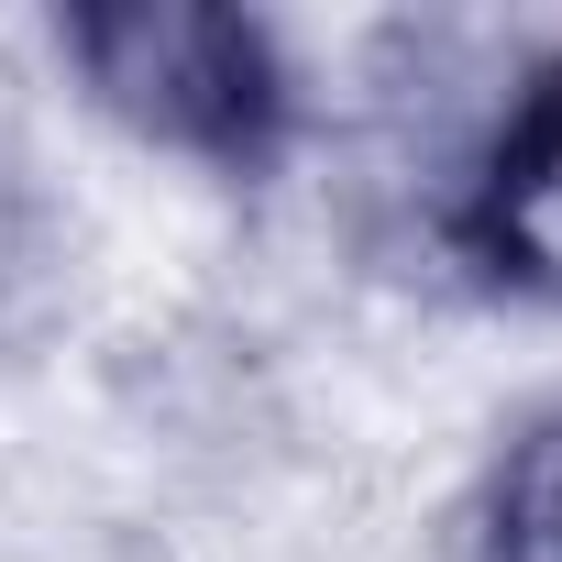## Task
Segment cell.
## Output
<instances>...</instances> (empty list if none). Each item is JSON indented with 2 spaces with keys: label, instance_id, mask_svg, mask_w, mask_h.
Here are the masks:
<instances>
[{
  "label": "cell",
  "instance_id": "6da1fadb",
  "mask_svg": "<svg viewBox=\"0 0 562 562\" xmlns=\"http://www.w3.org/2000/svg\"><path fill=\"white\" fill-rule=\"evenodd\" d=\"M56 45L89 78V100L166 155H199L221 177H265L299 144V78L254 12H221V0H111V12H67Z\"/></svg>",
  "mask_w": 562,
  "mask_h": 562
},
{
  "label": "cell",
  "instance_id": "7a4b0ae2",
  "mask_svg": "<svg viewBox=\"0 0 562 562\" xmlns=\"http://www.w3.org/2000/svg\"><path fill=\"white\" fill-rule=\"evenodd\" d=\"M452 243L485 288H518V299L562 310V56L529 67L496 144L474 155V177L452 199Z\"/></svg>",
  "mask_w": 562,
  "mask_h": 562
},
{
  "label": "cell",
  "instance_id": "3957f363",
  "mask_svg": "<svg viewBox=\"0 0 562 562\" xmlns=\"http://www.w3.org/2000/svg\"><path fill=\"white\" fill-rule=\"evenodd\" d=\"M474 562H562V408H540L496 452L474 496Z\"/></svg>",
  "mask_w": 562,
  "mask_h": 562
},
{
  "label": "cell",
  "instance_id": "277c9868",
  "mask_svg": "<svg viewBox=\"0 0 562 562\" xmlns=\"http://www.w3.org/2000/svg\"><path fill=\"white\" fill-rule=\"evenodd\" d=\"M45 310H56V221H45V199L23 188V166L0 155V353L34 342Z\"/></svg>",
  "mask_w": 562,
  "mask_h": 562
}]
</instances>
